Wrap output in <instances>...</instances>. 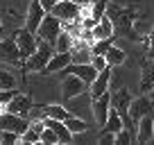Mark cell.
I'll return each mask as SVG.
<instances>
[{
    "label": "cell",
    "mask_w": 154,
    "mask_h": 145,
    "mask_svg": "<svg viewBox=\"0 0 154 145\" xmlns=\"http://www.w3.org/2000/svg\"><path fill=\"white\" fill-rule=\"evenodd\" d=\"M52 54H54V45L48 43V41H43V39H38L36 50H34V52L23 61V70L25 72H29V70H32V72H43L45 63L50 61Z\"/></svg>",
    "instance_id": "cell-1"
},
{
    "label": "cell",
    "mask_w": 154,
    "mask_h": 145,
    "mask_svg": "<svg viewBox=\"0 0 154 145\" xmlns=\"http://www.w3.org/2000/svg\"><path fill=\"white\" fill-rule=\"evenodd\" d=\"M106 16L111 18V23H113V27L118 29V32H122L127 36V39H138V34L134 32V27H131V23H134V16H131V11L127 9H120V7L116 5H106Z\"/></svg>",
    "instance_id": "cell-2"
},
{
    "label": "cell",
    "mask_w": 154,
    "mask_h": 145,
    "mask_svg": "<svg viewBox=\"0 0 154 145\" xmlns=\"http://www.w3.org/2000/svg\"><path fill=\"white\" fill-rule=\"evenodd\" d=\"M61 29H63V23H61V20H59L54 14L45 11L43 20H41V25H38V29H36V36L54 45V41H57V36H59V32H61Z\"/></svg>",
    "instance_id": "cell-3"
},
{
    "label": "cell",
    "mask_w": 154,
    "mask_h": 145,
    "mask_svg": "<svg viewBox=\"0 0 154 145\" xmlns=\"http://www.w3.org/2000/svg\"><path fill=\"white\" fill-rule=\"evenodd\" d=\"M14 41H16V45H18V52H20V57H23V61L36 50V45H38V36L34 32H29L25 25L14 32Z\"/></svg>",
    "instance_id": "cell-4"
},
{
    "label": "cell",
    "mask_w": 154,
    "mask_h": 145,
    "mask_svg": "<svg viewBox=\"0 0 154 145\" xmlns=\"http://www.w3.org/2000/svg\"><path fill=\"white\" fill-rule=\"evenodd\" d=\"M79 11H82V7L75 0H57L50 14H54L61 23H72V20H79Z\"/></svg>",
    "instance_id": "cell-5"
},
{
    "label": "cell",
    "mask_w": 154,
    "mask_h": 145,
    "mask_svg": "<svg viewBox=\"0 0 154 145\" xmlns=\"http://www.w3.org/2000/svg\"><path fill=\"white\" fill-rule=\"evenodd\" d=\"M86 88H88V84L84 79H79L77 75H72V72L63 75V79H61V97L63 100H72V97L82 95Z\"/></svg>",
    "instance_id": "cell-6"
},
{
    "label": "cell",
    "mask_w": 154,
    "mask_h": 145,
    "mask_svg": "<svg viewBox=\"0 0 154 145\" xmlns=\"http://www.w3.org/2000/svg\"><path fill=\"white\" fill-rule=\"evenodd\" d=\"M27 127H29V118L11 113V111H0V129H9V131H16V134H23Z\"/></svg>",
    "instance_id": "cell-7"
},
{
    "label": "cell",
    "mask_w": 154,
    "mask_h": 145,
    "mask_svg": "<svg viewBox=\"0 0 154 145\" xmlns=\"http://www.w3.org/2000/svg\"><path fill=\"white\" fill-rule=\"evenodd\" d=\"M45 16V7L38 2V0H29L27 5V11H25V27L29 29V32L36 34L38 25H41V20H43Z\"/></svg>",
    "instance_id": "cell-8"
},
{
    "label": "cell",
    "mask_w": 154,
    "mask_h": 145,
    "mask_svg": "<svg viewBox=\"0 0 154 145\" xmlns=\"http://www.w3.org/2000/svg\"><path fill=\"white\" fill-rule=\"evenodd\" d=\"M109 111H111V93H102L100 97H93V118H95L97 125H104L106 118H109Z\"/></svg>",
    "instance_id": "cell-9"
},
{
    "label": "cell",
    "mask_w": 154,
    "mask_h": 145,
    "mask_svg": "<svg viewBox=\"0 0 154 145\" xmlns=\"http://www.w3.org/2000/svg\"><path fill=\"white\" fill-rule=\"evenodd\" d=\"M147 113H154V102L149 100V97L140 95V97H136V100H131L129 118H131V122H134V125H136L143 116H147Z\"/></svg>",
    "instance_id": "cell-10"
},
{
    "label": "cell",
    "mask_w": 154,
    "mask_h": 145,
    "mask_svg": "<svg viewBox=\"0 0 154 145\" xmlns=\"http://www.w3.org/2000/svg\"><path fill=\"white\" fill-rule=\"evenodd\" d=\"M61 72H63V75H66V72H72V75H77L79 79H84L88 86H91V82L97 77V70L93 68V63H91V61H88V63H72V61H70Z\"/></svg>",
    "instance_id": "cell-11"
},
{
    "label": "cell",
    "mask_w": 154,
    "mask_h": 145,
    "mask_svg": "<svg viewBox=\"0 0 154 145\" xmlns=\"http://www.w3.org/2000/svg\"><path fill=\"white\" fill-rule=\"evenodd\" d=\"M0 59L7 61V63H20L23 61L14 36H11V39H0Z\"/></svg>",
    "instance_id": "cell-12"
},
{
    "label": "cell",
    "mask_w": 154,
    "mask_h": 145,
    "mask_svg": "<svg viewBox=\"0 0 154 145\" xmlns=\"http://www.w3.org/2000/svg\"><path fill=\"white\" fill-rule=\"evenodd\" d=\"M152 136H154V113H147L136 122V140L138 143H149Z\"/></svg>",
    "instance_id": "cell-13"
},
{
    "label": "cell",
    "mask_w": 154,
    "mask_h": 145,
    "mask_svg": "<svg viewBox=\"0 0 154 145\" xmlns=\"http://www.w3.org/2000/svg\"><path fill=\"white\" fill-rule=\"evenodd\" d=\"M29 109H32V100H29V95H23V93H16L5 106V111L18 113V116H25V118L29 116Z\"/></svg>",
    "instance_id": "cell-14"
},
{
    "label": "cell",
    "mask_w": 154,
    "mask_h": 145,
    "mask_svg": "<svg viewBox=\"0 0 154 145\" xmlns=\"http://www.w3.org/2000/svg\"><path fill=\"white\" fill-rule=\"evenodd\" d=\"M109 84H111V66H106L104 70L97 72V77L91 82L88 91H91V97H100L102 93L109 91Z\"/></svg>",
    "instance_id": "cell-15"
},
{
    "label": "cell",
    "mask_w": 154,
    "mask_h": 145,
    "mask_svg": "<svg viewBox=\"0 0 154 145\" xmlns=\"http://www.w3.org/2000/svg\"><path fill=\"white\" fill-rule=\"evenodd\" d=\"M70 63V52H54L52 57H50V61L45 63L43 72L45 75H52V72H61L63 68Z\"/></svg>",
    "instance_id": "cell-16"
},
{
    "label": "cell",
    "mask_w": 154,
    "mask_h": 145,
    "mask_svg": "<svg viewBox=\"0 0 154 145\" xmlns=\"http://www.w3.org/2000/svg\"><path fill=\"white\" fill-rule=\"evenodd\" d=\"M43 125L50 127V129L59 136V143H70V140H72V134H70V129L66 127L63 120H57V118H43Z\"/></svg>",
    "instance_id": "cell-17"
},
{
    "label": "cell",
    "mask_w": 154,
    "mask_h": 145,
    "mask_svg": "<svg viewBox=\"0 0 154 145\" xmlns=\"http://www.w3.org/2000/svg\"><path fill=\"white\" fill-rule=\"evenodd\" d=\"M125 50L122 48H118V45H113L111 43L109 45V50L104 52V59H106V66H111V68H116V66H122L125 63Z\"/></svg>",
    "instance_id": "cell-18"
},
{
    "label": "cell",
    "mask_w": 154,
    "mask_h": 145,
    "mask_svg": "<svg viewBox=\"0 0 154 145\" xmlns=\"http://www.w3.org/2000/svg\"><path fill=\"white\" fill-rule=\"evenodd\" d=\"M154 84V59H145L143 61V77H140V88L143 91H149Z\"/></svg>",
    "instance_id": "cell-19"
},
{
    "label": "cell",
    "mask_w": 154,
    "mask_h": 145,
    "mask_svg": "<svg viewBox=\"0 0 154 145\" xmlns=\"http://www.w3.org/2000/svg\"><path fill=\"white\" fill-rule=\"evenodd\" d=\"M72 34L68 32V29H61L59 32V36H57V41H54V52H70V48H72Z\"/></svg>",
    "instance_id": "cell-20"
},
{
    "label": "cell",
    "mask_w": 154,
    "mask_h": 145,
    "mask_svg": "<svg viewBox=\"0 0 154 145\" xmlns=\"http://www.w3.org/2000/svg\"><path fill=\"white\" fill-rule=\"evenodd\" d=\"M43 116L45 118H57V120H66L70 113H68L66 106H61V104H45L43 106Z\"/></svg>",
    "instance_id": "cell-21"
},
{
    "label": "cell",
    "mask_w": 154,
    "mask_h": 145,
    "mask_svg": "<svg viewBox=\"0 0 154 145\" xmlns=\"http://www.w3.org/2000/svg\"><path fill=\"white\" fill-rule=\"evenodd\" d=\"M20 143H25V145H41V131L34 129V127L29 125L27 129L20 134Z\"/></svg>",
    "instance_id": "cell-22"
},
{
    "label": "cell",
    "mask_w": 154,
    "mask_h": 145,
    "mask_svg": "<svg viewBox=\"0 0 154 145\" xmlns=\"http://www.w3.org/2000/svg\"><path fill=\"white\" fill-rule=\"evenodd\" d=\"M63 122H66V127L70 129V134H84V131L88 129L86 122H84L82 118H75V116H68Z\"/></svg>",
    "instance_id": "cell-23"
},
{
    "label": "cell",
    "mask_w": 154,
    "mask_h": 145,
    "mask_svg": "<svg viewBox=\"0 0 154 145\" xmlns=\"http://www.w3.org/2000/svg\"><path fill=\"white\" fill-rule=\"evenodd\" d=\"M113 43V36H106V39H95L91 43V54H104L109 50V45Z\"/></svg>",
    "instance_id": "cell-24"
},
{
    "label": "cell",
    "mask_w": 154,
    "mask_h": 145,
    "mask_svg": "<svg viewBox=\"0 0 154 145\" xmlns=\"http://www.w3.org/2000/svg\"><path fill=\"white\" fill-rule=\"evenodd\" d=\"M106 5H109V0H95L91 5V18L95 20V23L106 14Z\"/></svg>",
    "instance_id": "cell-25"
},
{
    "label": "cell",
    "mask_w": 154,
    "mask_h": 145,
    "mask_svg": "<svg viewBox=\"0 0 154 145\" xmlns=\"http://www.w3.org/2000/svg\"><path fill=\"white\" fill-rule=\"evenodd\" d=\"M0 143H5V145L20 143V134H16V131H9V129H0Z\"/></svg>",
    "instance_id": "cell-26"
},
{
    "label": "cell",
    "mask_w": 154,
    "mask_h": 145,
    "mask_svg": "<svg viewBox=\"0 0 154 145\" xmlns=\"http://www.w3.org/2000/svg\"><path fill=\"white\" fill-rule=\"evenodd\" d=\"M41 143H45V145H59V136L54 134L50 127H43V131H41Z\"/></svg>",
    "instance_id": "cell-27"
},
{
    "label": "cell",
    "mask_w": 154,
    "mask_h": 145,
    "mask_svg": "<svg viewBox=\"0 0 154 145\" xmlns=\"http://www.w3.org/2000/svg\"><path fill=\"white\" fill-rule=\"evenodd\" d=\"M0 88H16V77L7 70H0Z\"/></svg>",
    "instance_id": "cell-28"
},
{
    "label": "cell",
    "mask_w": 154,
    "mask_h": 145,
    "mask_svg": "<svg viewBox=\"0 0 154 145\" xmlns=\"http://www.w3.org/2000/svg\"><path fill=\"white\" fill-rule=\"evenodd\" d=\"M16 88H0V111H5V106H7V102L11 100V97L16 95Z\"/></svg>",
    "instance_id": "cell-29"
},
{
    "label": "cell",
    "mask_w": 154,
    "mask_h": 145,
    "mask_svg": "<svg viewBox=\"0 0 154 145\" xmlns=\"http://www.w3.org/2000/svg\"><path fill=\"white\" fill-rule=\"evenodd\" d=\"M116 143H120V145L131 143V131H129V129H125V127H122L120 131H116Z\"/></svg>",
    "instance_id": "cell-30"
},
{
    "label": "cell",
    "mask_w": 154,
    "mask_h": 145,
    "mask_svg": "<svg viewBox=\"0 0 154 145\" xmlns=\"http://www.w3.org/2000/svg\"><path fill=\"white\" fill-rule=\"evenodd\" d=\"M91 63H93V68H95L97 72L106 68V59H104V54H93V57H91Z\"/></svg>",
    "instance_id": "cell-31"
},
{
    "label": "cell",
    "mask_w": 154,
    "mask_h": 145,
    "mask_svg": "<svg viewBox=\"0 0 154 145\" xmlns=\"http://www.w3.org/2000/svg\"><path fill=\"white\" fill-rule=\"evenodd\" d=\"M100 143H104V145L116 143V134H111V131H102V136H100Z\"/></svg>",
    "instance_id": "cell-32"
},
{
    "label": "cell",
    "mask_w": 154,
    "mask_h": 145,
    "mask_svg": "<svg viewBox=\"0 0 154 145\" xmlns=\"http://www.w3.org/2000/svg\"><path fill=\"white\" fill-rule=\"evenodd\" d=\"M147 57L154 59V32L149 34V39H147Z\"/></svg>",
    "instance_id": "cell-33"
},
{
    "label": "cell",
    "mask_w": 154,
    "mask_h": 145,
    "mask_svg": "<svg viewBox=\"0 0 154 145\" xmlns=\"http://www.w3.org/2000/svg\"><path fill=\"white\" fill-rule=\"evenodd\" d=\"M38 2H41V5L45 7V11H50V9H52V5L57 2V0H38Z\"/></svg>",
    "instance_id": "cell-34"
},
{
    "label": "cell",
    "mask_w": 154,
    "mask_h": 145,
    "mask_svg": "<svg viewBox=\"0 0 154 145\" xmlns=\"http://www.w3.org/2000/svg\"><path fill=\"white\" fill-rule=\"evenodd\" d=\"M75 2H77L79 7H88V5H93L95 0H75Z\"/></svg>",
    "instance_id": "cell-35"
},
{
    "label": "cell",
    "mask_w": 154,
    "mask_h": 145,
    "mask_svg": "<svg viewBox=\"0 0 154 145\" xmlns=\"http://www.w3.org/2000/svg\"><path fill=\"white\" fill-rule=\"evenodd\" d=\"M2 32H5V25H2V20H0V36H2Z\"/></svg>",
    "instance_id": "cell-36"
},
{
    "label": "cell",
    "mask_w": 154,
    "mask_h": 145,
    "mask_svg": "<svg viewBox=\"0 0 154 145\" xmlns=\"http://www.w3.org/2000/svg\"><path fill=\"white\" fill-rule=\"evenodd\" d=\"M152 91H154V84H152Z\"/></svg>",
    "instance_id": "cell-37"
}]
</instances>
